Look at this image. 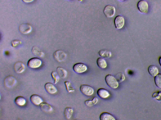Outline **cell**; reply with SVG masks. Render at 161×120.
I'll return each instance as SVG.
<instances>
[{
	"instance_id": "obj_14",
	"label": "cell",
	"mask_w": 161,
	"mask_h": 120,
	"mask_svg": "<svg viewBox=\"0 0 161 120\" xmlns=\"http://www.w3.org/2000/svg\"><path fill=\"white\" fill-rule=\"evenodd\" d=\"M97 94L98 96L103 99L108 98L110 95L109 92L104 88H99L97 91Z\"/></svg>"
},
{
	"instance_id": "obj_22",
	"label": "cell",
	"mask_w": 161,
	"mask_h": 120,
	"mask_svg": "<svg viewBox=\"0 0 161 120\" xmlns=\"http://www.w3.org/2000/svg\"><path fill=\"white\" fill-rule=\"evenodd\" d=\"M98 54L101 57L105 59L109 58L112 56L111 52L106 50H101L99 51Z\"/></svg>"
},
{
	"instance_id": "obj_29",
	"label": "cell",
	"mask_w": 161,
	"mask_h": 120,
	"mask_svg": "<svg viewBox=\"0 0 161 120\" xmlns=\"http://www.w3.org/2000/svg\"><path fill=\"white\" fill-rule=\"evenodd\" d=\"M161 96V91H160L157 92H155L153 94V97L155 98L158 100L161 101V98L160 96Z\"/></svg>"
},
{
	"instance_id": "obj_26",
	"label": "cell",
	"mask_w": 161,
	"mask_h": 120,
	"mask_svg": "<svg viewBox=\"0 0 161 120\" xmlns=\"http://www.w3.org/2000/svg\"><path fill=\"white\" fill-rule=\"evenodd\" d=\"M51 75L52 78L54 80L55 84H57L59 82L60 77L57 72L53 71L51 73Z\"/></svg>"
},
{
	"instance_id": "obj_6",
	"label": "cell",
	"mask_w": 161,
	"mask_h": 120,
	"mask_svg": "<svg viewBox=\"0 0 161 120\" xmlns=\"http://www.w3.org/2000/svg\"><path fill=\"white\" fill-rule=\"evenodd\" d=\"M55 59L58 62L64 61L66 58L67 55L63 51L59 50L55 51L53 54Z\"/></svg>"
},
{
	"instance_id": "obj_21",
	"label": "cell",
	"mask_w": 161,
	"mask_h": 120,
	"mask_svg": "<svg viewBox=\"0 0 161 120\" xmlns=\"http://www.w3.org/2000/svg\"><path fill=\"white\" fill-rule=\"evenodd\" d=\"M15 102L16 105L19 106H23L26 103V100L24 98L21 96H19L16 98Z\"/></svg>"
},
{
	"instance_id": "obj_23",
	"label": "cell",
	"mask_w": 161,
	"mask_h": 120,
	"mask_svg": "<svg viewBox=\"0 0 161 120\" xmlns=\"http://www.w3.org/2000/svg\"><path fill=\"white\" fill-rule=\"evenodd\" d=\"M73 111V109L70 107H66L64 110V115L66 119H69L72 117Z\"/></svg>"
},
{
	"instance_id": "obj_10",
	"label": "cell",
	"mask_w": 161,
	"mask_h": 120,
	"mask_svg": "<svg viewBox=\"0 0 161 120\" xmlns=\"http://www.w3.org/2000/svg\"><path fill=\"white\" fill-rule=\"evenodd\" d=\"M14 68L16 73L21 74L24 72L26 69V66L22 62L19 61L15 63Z\"/></svg>"
},
{
	"instance_id": "obj_15",
	"label": "cell",
	"mask_w": 161,
	"mask_h": 120,
	"mask_svg": "<svg viewBox=\"0 0 161 120\" xmlns=\"http://www.w3.org/2000/svg\"><path fill=\"white\" fill-rule=\"evenodd\" d=\"M40 107L42 112L45 113H51L53 110L52 106L46 102H43L40 105Z\"/></svg>"
},
{
	"instance_id": "obj_5",
	"label": "cell",
	"mask_w": 161,
	"mask_h": 120,
	"mask_svg": "<svg viewBox=\"0 0 161 120\" xmlns=\"http://www.w3.org/2000/svg\"><path fill=\"white\" fill-rule=\"evenodd\" d=\"M73 69L76 73L82 74L86 72L88 67L85 64L79 63L75 64L73 66Z\"/></svg>"
},
{
	"instance_id": "obj_17",
	"label": "cell",
	"mask_w": 161,
	"mask_h": 120,
	"mask_svg": "<svg viewBox=\"0 0 161 120\" xmlns=\"http://www.w3.org/2000/svg\"><path fill=\"white\" fill-rule=\"evenodd\" d=\"M148 71L150 74L153 77H155L159 73L158 68L153 65H150L149 67Z\"/></svg>"
},
{
	"instance_id": "obj_18",
	"label": "cell",
	"mask_w": 161,
	"mask_h": 120,
	"mask_svg": "<svg viewBox=\"0 0 161 120\" xmlns=\"http://www.w3.org/2000/svg\"><path fill=\"white\" fill-rule=\"evenodd\" d=\"M100 120H115V117L112 114L106 112L102 113L100 115Z\"/></svg>"
},
{
	"instance_id": "obj_27",
	"label": "cell",
	"mask_w": 161,
	"mask_h": 120,
	"mask_svg": "<svg viewBox=\"0 0 161 120\" xmlns=\"http://www.w3.org/2000/svg\"><path fill=\"white\" fill-rule=\"evenodd\" d=\"M155 82L156 86L161 88V74H159L155 77Z\"/></svg>"
},
{
	"instance_id": "obj_32",
	"label": "cell",
	"mask_w": 161,
	"mask_h": 120,
	"mask_svg": "<svg viewBox=\"0 0 161 120\" xmlns=\"http://www.w3.org/2000/svg\"><path fill=\"white\" fill-rule=\"evenodd\" d=\"M159 64L161 66V57H160L159 59Z\"/></svg>"
},
{
	"instance_id": "obj_19",
	"label": "cell",
	"mask_w": 161,
	"mask_h": 120,
	"mask_svg": "<svg viewBox=\"0 0 161 120\" xmlns=\"http://www.w3.org/2000/svg\"><path fill=\"white\" fill-rule=\"evenodd\" d=\"M97 64L98 67L101 69H105L107 67V62L103 58H99L97 59Z\"/></svg>"
},
{
	"instance_id": "obj_7",
	"label": "cell",
	"mask_w": 161,
	"mask_h": 120,
	"mask_svg": "<svg viewBox=\"0 0 161 120\" xmlns=\"http://www.w3.org/2000/svg\"><path fill=\"white\" fill-rule=\"evenodd\" d=\"M137 6L138 10L142 13L146 14L148 11V3L144 0H141L138 2Z\"/></svg>"
},
{
	"instance_id": "obj_31",
	"label": "cell",
	"mask_w": 161,
	"mask_h": 120,
	"mask_svg": "<svg viewBox=\"0 0 161 120\" xmlns=\"http://www.w3.org/2000/svg\"><path fill=\"white\" fill-rule=\"evenodd\" d=\"M34 0H22L25 3H30L33 2Z\"/></svg>"
},
{
	"instance_id": "obj_13",
	"label": "cell",
	"mask_w": 161,
	"mask_h": 120,
	"mask_svg": "<svg viewBox=\"0 0 161 120\" xmlns=\"http://www.w3.org/2000/svg\"><path fill=\"white\" fill-rule=\"evenodd\" d=\"M30 100L33 104L36 106L40 105L43 102L41 98L36 94L31 95L30 98Z\"/></svg>"
},
{
	"instance_id": "obj_28",
	"label": "cell",
	"mask_w": 161,
	"mask_h": 120,
	"mask_svg": "<svg viewBox=\"0 0 161 120\" xmlns=\"http://www.w3.org/2000/svg\"><path fill=\"white\" fill-rule=\"evenodd\" d=\"M116 79L119 83L122 82L125 79V77L124 74L122 73H119L116 75Z\"/></svg>"
},
{
	"instance_id": "obj_2",
	"label": "cell",
	"mask_w": 161,
	"mask_h": 120,
	"mask_svg": "<svg viewBox=\"0 0 161 120\" xmlns=\"http://www.w3.org/2000/svg\"><path fill=\"white\" fill-rule=\"evenodd\" d=\"M42 63V62L41 59L38 58H33L28 60L27 65L30 68L35 69L40 67Z\"/></svg>"
},
{
	"instance_id": "obj_4",
	"label": "cell",
	"mask_w": 161,
	"mask_h": 120,
	"mask_svg": "<svg viewBox=\"0 0 161 120\" xmlns=\"http://www.w3.org/2000/svg\"><path fill=\"white\" fill-rule=\"evenodd\" d=\"M80 89L83 95L87 96H91L94 92L93 87L87 84H82L80 86Z\"/></svg>"
},
{
	"instance_id": "obj_8",
	"label": "cell",
	"mask_w": 161,
	"mask_h": 120,
	"mask_svg": "<svg viewBox=\"0 0 161 120\" xmlns=\"http://www.w3.org/2000/svg\"><path fill=\"white\" fill-rule=\"evenodd\" d=\"M115 8L113 6L107 5L104 8V14L105 16L108 18L113 17L115 15Z\"/></svg>"
},
{
	"instance_id": "obj_35",
	"label": "cell",
	"mask_w": 161,
	"mask_h": 120,
	"mask_svg": "<svg viewBox=\"0 0 161 120\" xmlns=\"http://www.w3.org/2000/svg\"><path fill=\"white\" fill-rule=\"evenodd\" d=\"M69 1H71V0H69Z\"/></svg>"
},
{
	"instance_id": "obj_20",
	"label": "cell",
	"mask_w": 161,
	"mask_h": 120,
	"mask_svg": "<svg viewBox=\"0 0 161 120\" xmlns=\"http://www.w3.org/2000/svg\"><path fill=\"white\" fill-rule=\"evenodd\" d=\"M57 72L62 79H65L68 75V72L67 70L63 68L58 67L57 68Z\"/></svg>"
},
{
	"instance_id": "obj_11",
	"label": "cell",
	"mask_w": 161,
	"mask_h": 120,
	"mask_svg": "<svg viewBox=\"0 0 161 120\" xmlns=\"http://www.w3.org/2000/svg\"><path fill=\"white\" fill-rule=\"evenodd\" d=\"M45 89L49 94H54L57 91L56 87L51 83H47L44 86Z\"/></svg>"
},
{
	"instance_id": "obj_9",
	"label": "cell",
	"mask_w": 161,
	"mask_h": 120,
	"mask_svg": "<svg viewBox=\"0 0 161 120\" xmlns=\"http://www.w3.org/2000/svg\"><path fill=\"white\" fill-rule=\"evenodd\" d=\"M124 18L121 16L118 15L116 17L115 19V27L117 29L122 28L125 24Z\"/></svg>"
},
{
	"instance_id": "obj_12",
	"label": "cell",
	"mask_w": 161,
	"mask_h": 120,
	"mask_svg": "<svg viewBox=\"0 0 161 120\" xmlns=\"http://www.w3.org/2000/svg\"><path fill=\"white\" fill-rule=\"evenodd\" d=\"M19 29L21 32L26 34L31 32L32 30V28L29 24H23L20 25Z\"/></svg>"
},
{
	"instance_id": "obj_24",
	"label": "cell",
	"mask_w": 161,
	"mask_h": 120,
	"mask_svg": "<svg viewBox=\"0 0 161 120\" xmlns=\"http://www.w3.org/2000/svg\"><path fill=\"white\" fill-rule=\"evenodd\" d=\"M98 99L97 97H95L92 99L88 100L85 101L84 103L87 106L91 107L95 105L97 103Z\"/></svg>"
},
{
	"instance_id": "obj_16",
	"label": "cell",
	"mask_w": 161,
	"mask_h": 120,
	"mask_svg": "<svg viewBox=\"0 0 161 120\" xmlns=\"http://www.w3.org/2000/svg\"><path fill=\"white\" fill-rule=\"evenodd\" d=\"M33 54L35 56L40 58H43L45 55L43 52L38 47L34 46L32 49Z\"/></svg>"
},
{
	"instance_id": "obj_33",
	"label": "cell",
	"mask_w": 161,
	"mask_h": 120,
	"mask_svg": "<svg viewBox=\"0 0 161 120\" xmlns=\"http://www.w3.org/2000/svg\"><path fill=\"white\" fill-rule=\"evenodd\" d=\"M119 1H124L125 0H119Z\"/></svg>"
},
{
	"instance_id": "obj_25",
	"label": "cell",
	"mask_w": 161,
	"mask_h": 120,
	"mask_svg": "<svg viewBox=\"0 0 161 120\" xmlns=\"http://www.w3.org/2000/svg\"><path fill=\"white\" fill-rule=\"evenodd\" d=\"M64 84L66 87V90L68 93H71L75 91V89L72 86V84L69 81H66Z\"/></svg>"
},
{
	"instance_id": "obj_3",
	"label": "cell",
	"mask_w": 161,
	"mask_h": 120,
	"mask_svg": "<svg viewBox=\"0 0 161 120\" xmlns=\"http://www.w3.org/2000/svg\"><path fill=\"white\" fill-rule=\"evenodd\" d=\"M16 83V79L12 75H9L4 80V85L8 88H12L14 86Z\"/></svg>"
},
{
	"instance_id": "obj_30",
	"label": "cell",
	"mask_w": 161,
	"mask_h": 120,
	"mask_svg": "<svg viewBox=\"0 0 161 120\" xmlns=\"http://www.w3.org/2000/svg\"><path fill=\"white\" fill-rule=\"evenodd\" d=\"M21 43V41H17V40H14V41H12L11 44L13 47H16L19 46Z\"/></svg>"
},
{
	"instance_id": "obj_34",
	"label": "cell",
	"mask_w": 161,
	"mask_h": 120,
	"mask_svg": "<svg viewBox=\"0 0 161 120\" xmlns=\"http://www.w3.org/2000/svg\"><path fill=\"white\" fill-rule=\"evenodd\" d=\"M80 1H82V0H80Z\"/></svg>"
},
{
	"instance_id": "obj_1",
	"label": "cell",
	"mask_w": 161,
	"mask_h": 120,
	"mask_svg": "<svg viewBox=\"0 0 161 120\" xmlns=\"http://www.w3.org/2000/svg\"><path fill=\"white\" fill-rule=\"evenodd\" d=\"M105 81L108 86L110 88L116 89L118 88L119 86V82L113 75L108 74L105 78Z\"/></svg>"
}]
</instances>
